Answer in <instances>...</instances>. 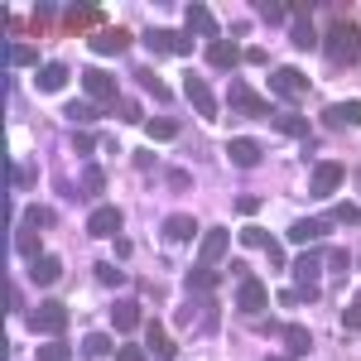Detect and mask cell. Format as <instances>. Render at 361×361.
I'll use <instances>...</instances> for the list:
<instances>
[{
	"instance_id": "6da1fadb",
	"label": "cell",
	"mask_w": 361,
	"mask_h": 361,
	"mask_svg": "<svg viewBox=\"0 0 361 361\" xmlns=\"http://www.w3.org/2000/svg\"><path fill=\"white\" fill-rule=\"evenodd\" d=\"M323 54L333 68H347V63H357L361 58V29L352 20H333V29L323 34Z\"/></svg>"
},
{
	"instance_id": "7a4b0ae2",
	"label": "cell",
	"mask_w": 361,
	"mask_h": 361,
	"mask_svg": "<svg viewBox=\"0 0 361 361\" xmlns=\"http://www.w3.org/2000/svg\"><path fill=\"white\" fill-rule=\"evenodd\" d=\"M25 323H29V333H63L68 328V308L58 304V299H44L39 308L25 313Z\"/></svg>"
},
{
	"instance_id": "3957f363",
	"label": "cell",
	"mask_w": 361,
	"mask_h": 361,
	"mask_svg": "<svg viewBox=\"0 0 361 361\" xmlns=\"http://www.w3.org/2000/svg\"><path fill=\"white\" fill-rule=\"evenodd\" d=\"M145 44L154 54H193V34L188 29H145Z\"/></svg>"
},
{
	"instance_id": "277c9868",
	"label": "cell",
	"mask_w": 361,
	"mask_h": 361,
	"mask_svg": "<svg viewBox=\"0 0 361 361\" xmlns=\"http://www.w3.org/2000/svg\"><path fill=\"white\" fill-rule=\"evenodd\" d=\"M226 250H231V231L226 226H212V231H202V241H197V265H222Z\"/></svg>"
},
{
	"instance_id": "5b68a950",
	"label": "cell",
	"mask_w": 361,
	"mask_h": 361,
	"mask_svg": "<svg viewBox=\"0 0 361 361\" xmlns=\"http://www.w3.org/2000/svg\"><path fill=\"white\" fill-rule=\"evenodd\" d=\"M82 92H87V102H92V106H97V102H106V106L121 102L116 78H111V73H102V68H87V73H82Z\"/></svg>"
},
{
	"instance_id": "8992f818",
	"label": "cell",
	"mask_w": 361,
	"mask_h": 361,
	"mask_svg": "<svg viewBox=\"0 0 361 361\" xmlns=\"http://www.w3.org/2000/svg\"><path fill=\"white\" fill-rule=\"evenodd\" d=\"M342 178H347V169L337 164V159H323V164L313 169V178H308V197H333L342 188Z\"/></svg>"
},
{
	"instance_id": "52a82bcc",
	"label": "cell",
	"mask_w": 361,
	"mask_h": 361,
	"mask_svg": "<svg viewBox=\"0 0 361 361\" xmlns=\"http://www.w3.org/2000/svg\"><path fill=\"white\" fill-rule=\"evenodd\" d=\"M183 97L197 106V116H202V121H217V97H212V87L202 82L197 73H188V78H183Z\"/></svg>"
},
{
	"instance_id": "ba28073f",
	"label": "cell",
	"mask_w": 361,
	"mask_h": 361,
	"mask_svg": "<svg viewBox=\"0 0 361 361\" xmlns=\"http://www.w3.org/2000/svg\"><path fill=\"white\" fill-rule=\"evenodd\" d=\"M270 92L284 97V102H294V97L308 92V78L299 73V68H275V73H270Z\"/></svg>"
},
{
	"instance_id": "9c48e42d",
	"label": "cell",
	"mask_w": 361,
	"mask_h": 361,
	"mask_svg": "<svg viewBox=\"0 0 361 361\" xmlns=\"http://www.w3.org/2000/svg\"><path fill=\"white\" fill-rule=\"evenodd\" d=\"M226 159H231L236 169H255L260 159H265V149H260V140L236 135V140H226Z\"/></svg>"
},
{
	"instance_id": "30bf717a",
	"label": "cell",
	"mask_w": 361,
	"mask_h": 361,
	"mask_svg": "<svg viewBox=\"0 0 361 361\" xmlns=\"http://www.w3.org/2000/svg\"><path fill=\"white\" fill-rule=\"evenodd\" d=\"M159 236H164L169 246H183V241H202V236H197V222L188 217V212H173V217H164Z\"/></svg>"
},
{
	"instance_id": "8fae6325",
	"label": "cell",
	"mask_w": 361,
	"mask_h": 361,
	"mask_svg": "<svg viewBox=\"0 0 361 361\" xmlns=\"http://www.w3.org/2000/svg\"><path fill=\"white\" fill-rule=\"evenodd\" d=\"M265 304H270V289H265L255 275L241 279V289H236V308H241V313H265Z\"/></svg>"
},
{
	"instance_id": "7c38bea8",
	"label": "cell",
	"mask_w": 361,
	"mask_h": 361,
	"mask_svg": "<svg viewBox=\"0 0 361 361\" xmlns=\"http://www.w3.org/2000/svg\"><path fill=\"white\" fill-rule=\"evenodd\" d=\"M231 106H236V111H246V116H255V121H265V116H270V102H265V97H260V92H250V87H231Z\"/></svg>"
},
{
	"instance_id": "4fadbf2b",
	"label": "cell",
	"mask_w": 361,
	"mask_h": 361,
	"mask_svg": "<svg viewBox=\"0 0 361 361\" xmlns=\"http://www.w3.org/2000/svg\"><path fill=\"white\" fill-rule=\"evenodd\" d=\"M313 5H294V25H289V39L294 49H318V34H313V20H308Z\"/></svg>"
},
{
	"instance_id": "5bb4252c",
	"label": "cell",
	"mask_w": 361,
	"mask_h": 361,
	"mask_svg": "<svg viewBox=\"0 0 361 361\" xmlns=\"http://www.w3.org/2000/svg\"><path fill=\"white\" fill-rule=\"evenodd\" d=\"M121 231V207H97L87 217V236H116Z\"/></svg>"
},
{
	"instance_id": "9a60e30c",
	"label": "cell",
	"mask_w": 361,
	"mask_h": 361,
	"mask_svg": "<svg viewBox=\"0 0 361 361\" xmlns=\"http://www.w3.org/2000/svg\"><path fill=\"white\" fill-rule=\"evenodd\" d=\"M15 250H20V255H25L29 265H34V260H44V236H39V226H20V231H15Z\"/></svg>"
},
{
	"instance_id": "2e32d148",
	"label": "cell",
	"mask_w": 361,
	"mask_h": 361,
	"mask_svg": "<svg viewBox=\"0 0 361 361\" xmlns=\"http://www.w3.org/2000/svg\"><path fill=\"white\" fill-rule=\"evenodd\" d=\"M241 58H246V49H236V44H226V39H212V44H207V63H212V68H236V63H241Z\"/></svg>"
},
{
	"instance_id": "e0dca14e",
	"label": "cell",
	"mask_w": 361,
	"mask_h": 361,
	"mask_svg": "<svg viewBox=\"0 0 361 361\" xmlns=\"http://www.w3.org/2000/svg\"><path fill=\"white\" fill-rule=\"evenodd\" d=\"M145 337H149V352H154L159 361H173V357H178V342H173L159 323H145Z\"/></svg>"
},
{
	"instance_id": "ac0fdd59",
	"label": "cell",
	"mask_w": 361,
	"mask_h": 361,
	"mask_svg": "<svg viewBox=\"0 0 361 361\" xmlns=\"http://www.w3.org/2000/svg\"><path fill=\"white\" fill-rule=\"evenodd\" d=\"M140 323H145V318H140V304H135V299H121V304L111 308V328H116V333H135Z\"/></svg>"
},
{
	"instance_id": "d6986e66",
	"label": "cell",
	"mask_w": 361,
	"mask_h": 361,
	"mask_svg": "<svg viewBox=\"0 0 361 361\" xmlns=\"http://www.w3.org/2000/svg\"><path fill=\"white\" fill-rule=\"evenodd\" d=\"M323 121L328 126H361V102H333V106H323Z\"/></svg>"
},
{
	"instance_id": "ffe728a7",
	"label": "cell",
	"mask_w": 361,
	"mask_h": 361,
	"mask_svg": "<svg viewBox=\"0 0 361 361\" xmlns=\"http://www.w3.org/2000/svg\"><path fill=\"white\" fill-rule=\"evenodd\" d=\"M68 78H73V73H68V63H44L34 82H39V92H63V87H68Z\"/></svg>"
},
{
	"instance_id": "44dd1931",
	"label": "cell",
	"mask_w": 361,
	"mask_h": 361,
	"mask_svg": "<svg viewBox=\"0 0 361 361\" xmlns=\"http://www.w3.org/2000/svg\"><path fill=\"white\" fill-rule=\"evenodd\" d=\"M92 49H97V54H126V49H130V34H126V29H102V34L92 39Z\"/></svg>"
},
{
	"instance_id": "7402d4cb",
	"label": "cell",
	"mask_w": 361,
	"mask_h": 361,
	"mask_svg": "<svg viewBox=\"0 0 361 361\" xmlns=\"http://www.w3.org/2000/svg\"><path fill=\"white\" fill-rule=\"evenodd\" d=\"M188 34H212V39H222V34H217V20H212V10H207V5H188Z\"/></svg>"
},
{
	"instance_id": "603a6c76",
	"label": "cell",
	"mask_w": 361,
	"mask_h": 361,
	"mask_svg": "<svg viewBox=\"0 0 361 361\" xmlns=\"http://www.w3.org/2000/svg\"><path fill=\"white\" fill-rule=\"evenodd\" d=\"M323 231H328V222H313V217H304V222L289 226V241H294V246H313Z\"/></svg>"
},
{
	"instance_id": "cb8c5ba5",
	"label": "cell",
	"mask_w": 361,
	"mask_h": 361,
	"mask_svg": "<svg viewBox=\"0 0 361 361\" xmlns=\"http://www.w3.org/2000/svg\"><path fill=\"white\" fill-rule=\"evenodd\" d=\"M58 275H63V260H58V255H44V260L29 265V279H34V284H54Z\"/></svg>"
},
{
	"instance_id": "d4e9b609",
	"label": "cell",
	"mask_w": 361,
	"mask_h": 361,
	"mask_svg": "<svg viewBox=\"0 0 361 361\" xmlns=\"http://www.w3.org/2000/svg\"><path fill=\"white\" fill-rule=\"evenodd\" d=\"M135 82L145 87V92H149L154 102H169V97H173V87H169L164 78H154V73H145V68H140V73H135Z\"/></svg>"
},
{
	"instance_id": "484cf974",
	"label": "cell",
	"mask_w": 361,
	"mask_h": 361,
	"mask_svg": "<svg viewBox=\"0 0 361 361\" xmlns=\"http://www.w3.org/2000/svg\"><path fill=\"white\" fill-rule=\"evenodd\" d=\"M97 20H102V10H97V5H78V10H68V15H63V25H68V29H87V25H97Z\"/></svg>"
},
{
	"instance_id": "4316f807",
	"label": "cell",
	"mask_w": 361,
	"mask_h": 361,
	"mask_svg": "<svg viewBox=\"0 0 361 361\" xmlns=\"http://www.w3.org/2000/svg\"><path fill=\"white\" fill-rule=\"evenodd\" d=\"M275 130H279V135H308V121L299 111H279L275 116Z\"/></svg>"
},
{
	"instance_id": "83f0119b",
	"label": "cell",
	"mask_w": 361,
	"mask_h": 361,
	"mask_svg": "<svg viewBox=\"0 0 361 361\" xmlns=\"http://www.w3.org/2000/svg\"><path fill=\"white\" fill-rule=\"evenodd\" d=\"M145 130L154 140H173L178 135V121H173V116H154V121H145Z\"/></svg>"
},
{
	"instance_id": "f1b7e54d",
	"label": "cell",
	"mask_w": 361,
	"mask_h": 361,
	"mask_svg": "<svg viewBox=\"0 0 361 361\" xmlns=\"http://www.w3.org/2000/svg\"><path fill=\"white\" fill-rule=\"evenodd\" d=\"M236 241H241V246H246V250H265V246H270V241H275V236H270L265 226H246V231H241Z\"/></svg>"
},
{
	"instance_id": "f546056e",
	"label": "cell",
	"mask_w": 361,
	"mask_h": 361,
	"mask_svg": "<svg viewBox=\"0 0 361 361\" xmlns=\"http://www.w3.org/2000/svg\"><path fill=\"white\" fill-rule=\"evenodd\" d=\"M318 265H323V255H318V250H308V255H299V265H294V275H299V284H313V275H318Z\"/></svg>"
},
{
	"instance_id": "4dcf8cb0",
	"label": "cell",
	"mask_w": 361,
	"mask_h": 361,
	"mask_svg": "<svg viewBox=\"0 0 361 361\" xmlns=\"http://www.w3.org/2000/svg\"><path fill=\"white\" fill-rule=\"evenodd\" d=\"M82 193H87V197H102V193H106V173H102L97 164H87V173H82Z\"/></svg>"
},
{
	"instance_id": "1f68e13d",
	"label": "cell",
	"mask_w": 361,
	"mask_h": 361,
	"mask_svg": "<svg viewBox=\"0 0 361 361\" xmlns=\"http://www.w3.org/2000/svg\"><path fill=\"white\" fill-rule=\"evenodd\" d=\"M188 289H193V294H207V289H217V275H212L207 265H197V270H188Z\"/></svg>"
},
{
	"instance_id": "d6a6232c",
	"label": "cell",
	"mask_w": 361,
	"mask_h": 361,
	"mask_svg": "<svg viewBox=\"0 0 361 361\" xmlns=\"http://www.w3.org/2000/svg\"><path fill=\"white\" fill-rule=\"evenodd\" d=\"M284 342H289V352H294V357H299V352H308V347H313V333H308V328H299V323H294V328H284Z\"/></svg>"
},
{
	"instance_id": "836d02e7",
	"label": "cell",
	"mask_w": 361,
	"mask_h": 361,
	"mask_svg": "<svg viewBox=\"0 0 361 361\" xmlns=\"http://www.w3.org/2000/svg\"><path fill=\"white\" fill-rule=\"evenodd\" d=\"M313 299H318V284H294L279 294V304H313Z\"/></svg>"
},
{
	"instance_id": "e575fe53",
	"label": "cell",
	"mask_w": 361,
	"mask_h": 361,
	"mask_svg": "<svg viewBox=\"0 0 361 361\" xmlns=\"http://www.w3.org/2000/svg\"><path fill=\"white\" fill-rule=\"evenodd\" d=\"M82 352H87V357H106V352H116V347H111V337H106V333H87L82 337Z\"/></svg>"
},
{
	"instance_id": "d590c367",
	"label": "cell",
	"mask_w": 361,
	"mask_h": 361,
	"mask_svg": "<svg viewBox=\"0 0 361 361\" xmlns=\"http://www.w3.org/2000/svg\"><path fill=\"white\" fill-rule=\"evenodd\" d=\"M34 178H39L34 164H10V183H15V188H34Z\"/></svg>"
},
{
	"instance_id": "8d00e7d4",
	"label": "cell",
	"mask_w": 361,
	"mask_h": 361,
	"mask_svg": "<svg viewBox=\"0 0 361 361\" xmlns=\"http://www.w3.org/2000/svg\"><path fill=\"white\" fill-rule=\"evenodd\" d=\"M10 63H20V68H34V63H39V49H34V44H10Z\"/></svg>"
},
{
	"instance_id": "74e56055",
	"label": "cell",
	"mask_w": 361,
	"mask_h": 361,
	"mask_svg": "<svg viewBox=\"0 0 361 361\" xmlns=\"http://www.w3.org/2000/svg\"><path fill=\"white\" fill-rule=\"evenodd\" d=\"M68 121H78V126H92V121H97V106H92V102H68Z\"/></svg>"
},
{
	"instance_id": "f35d334b",
	"label": "cell",
	"mask_w": 361,
	"mask_h": 361,
	"mask_svg": "<svg viewBox=\"0 0 361 361\" xmlns=\"http://www.w3.org/2000/svg\"><path fill=\"white\" fill-rule=\"evenodd\" d=\"M34 357H39V361H68V347H63V342H44Z\"/></svg>"
},
{
	"instance_id": "ab89813d",
	"label": "cell",
	"mask_w": 361,
	"mask_h": 361,
	"mask_svg": "<svg viewBox=\"0 0 361 361\" xmlns=\"http://www.w3.org/2000/svg\"><path fill=\"white\" fill-rule=\"evenodd\" d=\"M92 275L102 279V284H111V289H116V284H121V279H126V275H121V270H116V265H106V260H102V265H97Z\"/></svg>"
},
{
	"instance_id": "60d3db41",
	"label": "cell",
	"mask_w": 361,
	"mask_h": 361,
	"mask_svg": "<svg viewBox=\"0 0 361 361\" xmlns=\"http://www.w3.org/2000/svg\"><path fill=\"white\" fill-rule=\"evenodd\" d=\"M29 226H54V207H29Z\"/></svg>"
},
{
	"instance_id": "b9f144b4",
	"label": "cell",
	"mask_w": 361,
	"mask_h": 361,
	"mask_svg": "<svg viewBox=\"0 0 361 361\" xmlns=\"http://www.w3.org/2000/svg\"><path fill=\"white\" fill-rule=\"evenodd\" d=\"M337 222H342V226H357L361 222V207H357V202H342V207H337Z\"/></svg>"
},
{
	"instance_id": "7bdbcfd3",
	"label": "cell",
	"mask_w": 361,
	"mask_h": 361,
	"mask_svg": "<svg viewBox=\"0 0 361 361\" xmlns=\"http://www.w3.org/2000/svg\"><path fill=\"white\" fill-rule=\"evenodd\" d=\"M73 149H78V154H92V149H97V135H92V130H78V135H73Z\"/></svg>"
},
{
	"instance_id": "ee69618b",
	"label": "cell",
	"mask_w": 361,
	"mask_h": 361,
	"mask_svg": "<svg viewBox=\"0 0 361 361\" xmlns=\"http://www.w3.org/2000/svg\"><path fill=\"white\" fill-rule=\"evenodd\" d=\"M347 265H352V255H347V250H328V270H333V275H342Z\"/></svg>"
},
{
	"instance_id": "f6af8a7d",
	"label": "cell",
	"mask_w": 361,
	"mask_h": 361,
	"mask_svg": "<svg viewBox=\"0 0 361 361\" xmlns=\"http://www.w3.org/2000/svg\"><path fill=\"white\" fill-rule=\"evenodd\" d=\"M116 361H145V347L126 342V347H116Z\"/></svg>"
},
{
	"instance_id": "bcb514c9",
	"label": "cell",
	"mask_w": 361,
	"mask_h": 361,
	"mask_svg": "<svg viewBox=\"0 0 361 361\" xmlns=\"http://www.w3.org/2000/svg\"><path fill=\"white\" fill-rule=\"evenodd\" d=\"M236 207H241L246 217H255V212H260V197H255V193H241V197H236Z\"/></svg>"
},
{
	"instance_id": "7dc6e473",
	"label": "cell",
	"mask_w": 361,
	"mask_h": 361,
	"mask_svg": "<svg viewBox=\"0 0 361 361\" xmlns=\"http://www.w3.org/2000/svg\"><path fill=\"white\" fill-rule=\"evenodd\" d=\"M342 323H347L352 333H361V304H352V308H347V313H342Z\"/></svg>"
},
{
	"instance_id": "c3c4849f",
	"label": "cell",
	"mask_w": 361,
	"mask_h": 361,
	"mask_svg": "<svg viewBox=\"0 0 361 361\" xmlns=\"http://www.w3.org/2000/svg\"><path fill=\"white\" fill-rule=\"evenodd\" d=\"M260 15H265V20H270V25H279V20H284V10H279L275 0H265V5H260Z\"/></svg>"
},
{
	"instance_id": "681fc988",
	"label": "cell",
	"mask_w": 361,
	"mask_h": 361,
	"mask_svg": "<svg viewBox=\"0 0 361 361\" xmlns=\"http://www.w3.org/2000/svg\"><path fill=\"white\" fill-rule=\"evenodd\" d=\"M154 164H159V159H154L149 149H135V169H154Z\"/></svg>"
},
{
	"instance_id": "f907efd6",
	"label": "cell",
	"mask_w": 361,
	"mask_h": 361,
	"mask_svg": "<svg viewBox=\"0 0 361 361\" xmlns=\"http://www.w3.org/2000/svg\"><path fill=\"white\" fill-rule=\"evenodd\" d=\"M121 116H126V121H140V106L135 102H121ZM140 126H145V121H140Z\"/></svg>"
},
{
	"instance_id": "816d5d0a",
	"label": "cell",
	"mask_w": 361,
	"mask_h": 361,
	"mask_svg": "<svg viewBox=\"0 0 361 361\" xmlns=\"http://www.w3.org/2000/svg\"><path fill=\"white\" fill-rule=\"evenodd\" d=\"M270 361H284V357H270Z\"/></svg>"
},
{
	"instance_id": "f5cc1de1",
	"label": "cell",
	"mask_w": 361,
	"mask_h": 361,
	"mask_svg": "<svg viewBox=\"0 0 361 361\" xmlns=\"http://www.w3.org/2000/svg\"><path fill=\"white\" fill-rule=\"evenodd\" d=\"M357 183H361V173H357Z\"/></svg>"
}]
</instances>
